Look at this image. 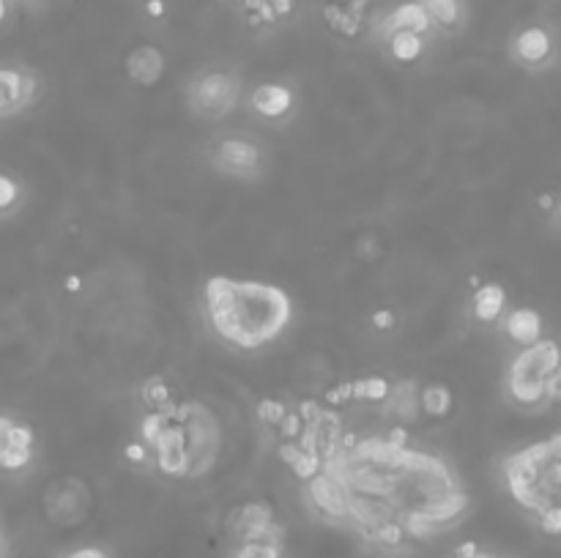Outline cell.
Returning a JSON list of instances; mask_svg holds the SVG:
<instances>
[{"mask_svg": "<svg viewBox=\"0 0 561 558\" xmlns=\"http://www.w3.org/2000/svg\"><path fill=\"white\" fill-rule=\"evenodd\" d=\"M301 485L321 523L348 531L381 556H403L450 534L474 507L450 460L411 447L403 430L343 436Z\"/></svg>", "mask_w": 561, "mask_h": 558, "instance_id": "obj_1", "label": "cell"}, {"mask_svg": "<svg viewBox=\"0 0 561 558\" xmlns=\"http://www.w3.org/2000/svg\"><path fill=\"white\" fill-rule=\"evenodd\" d=\"M504 403L517 414H542L559 403V345L542 337L517 348L501 378Z\"/></svg>", "mask_w": 561, "mask_h": 558, "instance_id": "obj_4", "label": "cell"}, {"mask_svg": "<svg viewBox=\"0 0 561 558\" xmlns=\"http://www.w3.org/2000/svg\"><path fill=\"white\" fill-rule=\"evenodd\" d=\"M384 416L395 419L397 425H411L419 416V387L414 381H401L392 383L390 392H386L384 403H381Z\"/></svg>", "mask_w": 561, "mask_h": 558, "instance_id": "obj_20", "label": "cell"}, {"mask_svg": "<svg viewBox=\"0 0 561 558\" xmlns=\"http://www.w3.org/2000/svg\"><path fill=\"white\" fill-rule=\"evenodd\" d=\"M236 12L250 31H274L277 25H283L274 12V0H241Z\"/></svg>", "mask_w": 561, "mask_h": 558, "instance_id": "obj_24", "label": "cell"}, {"mask_svg": "<svg viewBox=\"0 0 561 558\" xmlns=\"http://www.w3.org/2000/svg\"><path fill=\"white\" fill-rule=\"evenodd\" d=\"M372 0H323L321 17L326 28L339 39H361L367 34Z\"/></svg>", "mask_w": 561, "mask_h": 558, "instance_id": "obj_14", "label": "cell"}, {"mask_svg": "<svg viewBox=\"0 0 561 558\" xmlns=\"http://www.w3.org/2000/svg\"><path fill=\"white\" fill-rule=\"evenodd\" d=\"M452 411V392L444 383H425L419 387V414L430 419H444Z\"/></svg>", "mask_w": 561, "mask_h": 558, "instance_id": "obj_25", "label": "cell"}, {"mask_svg": "<svg viewBox=\"0 0 561 558\" xmlns=\"http://www.w3.org/2000/svg\"><path fill=\"white\" fill-rule=\"evenodd\" d=\"M9 12H12V0H0V25L7 23Z\"/></svg>", "mask_w": 561, "mask_h": 558, "instance_id": "obj_31", "label": "cell"}, {"mask_svg": "<svg viewBox=\"0 0 561 558\" xmlns=\"http://www.w3.org/2000/svg\"><path fill=\"white\" fill-rule=\"evenodd\" d=\"M452 558H501V556H496V553H490V550H482L479 545L468 542V545L457 547L455 556H452Z\"/></svg>", "mask_w": 561, "mask_h": 558, "instance_id": "obj_29", "label": "cell"}, {"mask_svg": "<svg viewBox=\"0 0 561 558\" xmlns=\"http://www.w3.org/2000/svg\"><path fill=\"white\" fill-rule=\"evenodd\" d=\"M176 419L187 438V454H190L187 479H206L217 468L225 447V430L217 411L208 408L203 400H178Z\"/></svg>", "mask_w": 561, "mask_h": 558, "instance_id": "obj_5", "label": "cell"}, {"mask_svg": "<svg viewBox=\"0 0 561 558\" xmlns=\"http://www.w3.org/2000/svg\"><path fill=\"white\" fill-rule=\"evenodd\" d=\"M381 47H384V52L395 63L411 67V63L422 61L425 52L430 50V39L428 36L411 34V31H397V34L386 36V39L381 41Z\"/></svg>", "mask_w": 561, "mask_h": 558, "instance_id": "obj_21", "label": "cell"}, {"mask_svg": "<svg viewBox=\"0 0 561 558\" xmlns=\"http://www.w3.org/2000/svg\"><path fill=\"white\" fill-rule=\"evenodd\" d=\"M225 558H285V536L230 539Z\"/></svg>", "mask_w": 561, "mask_h": 558, "instance_id": "obj_23", "label": "cell"}, {"mask_svg": "<svg viewBox=\"0 0 561 558\" xmlns=\"http://www.w3.org/2000/svg\"><path fill=\"white\" fill-rule=\"evenodd\" d=\"M143 403H145V411L172 408V405L178 403L176 389H170V383H167L162 376L151 378V381L143 387Z\"/></svg>", "mask_w": 561, "mask_h": 558, "instance_id": "obj_26", "label": "cell"}, {"mask_svg": "<svg viewBox=\"0 0 561 558\" xmlns=\"http://www.w3.org/2000/svg\"><path fill=\"white\" fill-rule=\"evenodd\" d=\"M501 332H504V337L510 340L512 345L526 348V345L545 337L542 316H539L537 310H532V307H517V310L506 312V316L501 318Z\"/></svg>", "mask_w": 561, "mask_h": 558, "instance_id": "obj_19", "label": "cell"}, {"mask_svg": "<svg viewBox=\"0 0 561 558\" xmlns=\"http://www.w3.org/2000/svg\"><path fill=\"white\" fill-rule=\"evenodd\" d=\"M397 31H411V34L428 36V39H433L435 36L428 12H425L419 0H401V3L392 7L384 17H379L375 23H372L370 36L381 45L386 36L397 34Z\"/></svg>", "mask_w": 561, "mask_h": 558, "instance_id": "obj_15", "label": "cell"}, {"mask_svg": "<svg viewBox=\"0 0 561 558\" xmlns=\"http://www.w3.org/2000/svg\"><path fill=\"white\" fill-rule=\"evenodd\" d=\"M12 3H20V7H31V9H36V7H41V3H45V0H12Z\"/></svg>", "mask_w": 561, "mask_h": 558, "instance_id": "obj_32", "label": "cell"}, {"mask_svg": "<svg viewBox=\"0 0 561 558\" xmlns=\"http://www.w3.org/2000/svg\"><path fill=\"white\" fill-rule=\"evenodd\" d=\"M58 558H116V556H112L105 545H94V542H91V545L69 547V550L61 553Z\"/></svg>", "mask_w": 561, "mask_h": 558, "instance_id": "obj_28", "label": "cell"}, {"mask_svg": "<svg viewBox=\"0 0 561 558\" xmlns=\"http://www.w3.org/2000/svg\"><path fill=\"white\" fill-rule=\"evenodd\" d=\"M247 107H250L252 118H258L261 123L283 127V123L294 121L296 112H299V94H296L294 85L266 80L247 94Z\"/></svg>", "mask_w": 561, "mask_h": 558, "instance_id": "obj_12", "label": "cell"}, {"mask_svg": "<svg viewBox=\"0 0 561 558\" xmlns=\"http://www.w3.org/2000/svg\"><path fill=\"white\" fill-rule=\"evenodd\" d=\"M208 162H212V170L219 173L225 178H234V181H261L268 173L272 165V156H268L266 145L261 140L250 138V134H219L217 140H212L208 145Z\"/></svg>", "mask_w": 561, "mask_h": 558, "instance_id": "obj_8", "label": "cell"}, {"mask_svg": "<svg viewBox=\"0 0 561 558\" xmlns=\"http://www.w3.org/2000/svg\"><path fill=\"white\" fill-rule=\"evenodd\" d=\"M140 447L145 452V465L170 482H187L190 454L187 438L176 419V405L167 411H145L140 422Z\"/></svg>", "mask_w": 561, "mask_h": 558, "instance_id": "obj_6", "label": "cell"}, {"mask_svg": "<svg viewBox=\"0 0 561 558\" xmlns=\"http://www.w3.org/2000/svg\"><path fill=\"white\" fill-rule=\"evenodd\" d=\"M501 482L506 496L523 514L537 523L545 536L561 534V436L526 443L501 460Z\"/></svg>", "mask_w": 561, "mask_h": 558, "instance_id": "obj_3", "label": "cell"}, {"mask_svg": "<svg viewBox=\"0 0 561 558\" xmlns=\"http://www.w3.org/2000/svg\"><path fill=\"white\" fill-rule=\"evenodd\" d=\"M123 69H127V78L132 80L138 88H154V85L162 83V78H165L167 56L159 45L143 41V45H138L129 52L127 61H123Z\"/></svg>", "mask_w": 561, "mask_h": 558, "instance_id": "obj_17", "label": "cell"}, {"mask_svg": "<svg viewBox=\"0 0 561 558\" xmlns=\"http://www.w3.org/2000/svg\"><path fill=\"white\" fill-rule=\"evenodd\" d=\"M145 14L154 20H162L167 14V3L165 0H145Z\"/></svg>", "mask_w": 561, "mask_h": 558, "instance_id": "obj_30", "label": "cell"}, {"mask_svg": "<svg viewBox=\"0 0 561 558\" xmlns=\"http://www.w3.org/2000/svg\"><path fill=\"white\" fill-rule=\"evenodd\" d=\"M23 200H25L23 183H20L14 176H9V173H0V216L17 214Z\"/></svg>", "mask_w": 561, "mask_h": 558, "instance_id": "obj_27", "label": "cell"}, {"mask_svg": "<svg viewBox=\"0 0 561 558\" xmlns=\"http://www.w3.org/2000/svg\"><path fill=\"white\" fill-rule=\"evenodd\" d=\"M0 558H7V542H3V534H0Z\"/></svg>", "mask_w": 561, "mask_h": 558, "instance_id": "obj_33", "label": "cell"}, {"mask_svg": "<svg viewBox=\"0 0 561 558\" xmlns=\"http://www.w3.org/2000/svg\"><path fill=\"white\" fill-rule=\"evenodd\" d=\"M506 310V290L499 283H482L472 296V316L479 323H499Z\"/></svg>", "mask_w": 561, "mask_h": 558, "instance_id": "obj_22", "label": "cell"}, {"mask_svg": "<svg viewBox=\"0 0 561 558\" xmlns=\"http://www.w3.org/2000/svg\"><path fill=\"white\" fill-rule=\"evenodd\" d=\"M506 52H510V61L517 69L532 74L548 72L559 61L556 34L542 23H526L512 31L510 41H506Z\"/></svg>", "mask_w": 561, "mask_h": 558, "instance_id": "obj_10", "label": "cell"}, {"mask_svg": "<svg viewBox=\"0 0 561 558\" xmlns=\"http://www.w3.org/2000/svg\"><path fill=\"white\" fill-rule=\"evenodd\" d=\"M45 80L28 63H0V121L28 112L41 99Z\"/></svg>", "mask_w": 561, "mask_h": 558, "instance_id": "obj_11", "label": "cell"}, {"mask_svg": "<svg viewBox=\"0 0 561 558\" xmlns=\"http://www.w3.org/2000/svg\"><path fill=\"white\" fill-rule=\"evenodd\" d=\"M230 539H261V536H285L274 509L263 501H247L230 514Z\"/></svg>", "mask_w": 561, "mask_h": 558, "instance_id": "obj_16", "label": "cell"}, {"mask_svg": "<svg viewBox=\"0 0 561 558\" xmlns=\"http://www.w3.org/2000/svg\"><path fill=\"white\" fill-rule=\"evenodd\" d=\"M435 36H461L468 25V0H419Z\"/></svg>", "mask_w": 561, "mask_h": 558, "instance_id": "obj_18", "label": "cell"}, {"mask_svg": "<svg viewBox=\"0 0 561 558\" xmlns=\"http://www.w3.org/2000/svg\"><path fill=\"white\" fill-rule=\"evenodd\" d=\"M201 307L208 332L241 354L268 348L294 321V299L288 290L263 280L208 276L201 290Z\"/></svg>", "mask_w": 561, "mask_h": 558, "instance_id": "obj_2", "label": "cell"}, {"mask_svg": "<svg viewBox=\"0 0 561 558\" xmlns=\"http://www.w3.org/2000/svg\"><path fill=\"white\" fill-rule=\"evenodd\" d=\"M244 99V78L234 67H206L187 85V107L208 123L225 121Z\"/></svg>", "mask_w": 561, "mask_h": 558, "instance_id": "obj_7", "label": "cell"}, {"mask_svg": "<svg viewBox=\"0 0 561 558\" xmlns=\"http://www.w3.org/2000/svg\"><path fill=\"white\" fill-rule=\"evenodd\" d=\"M36 458V432L25 422L0 414V471L23 474Z\"/></svg>", "mask_w": 561, "mask_h": 558, "instance_id": "obj_13", "label": "cell"}, {"mask_svg": "<svg viewBox=\"0 0 561 558\" xmlns=\"http://www.w3.org/2000/svg\"><path fill=\"white\" fill-rule=\"evenodd\" d=\"M41 507H45V518L58 529H77L88 520L91 507H94V496H91L88 485L80 476H61L47 485L45 496H41Z\"/></svg>", "mask_w": 561, "mask_h": 558, "instance_id": "obj_9", "label": "cell"}]
</instances>
